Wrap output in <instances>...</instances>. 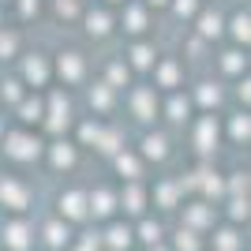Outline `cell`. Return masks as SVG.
<instances>
[{"label":"cell","mask_w":251,"mask_h":251,"mask_svg":"<svg viewBox=\"0 0 251 251\" xmlns=\"http://www.w3.org/2000/svg\"><path fill=\"white\" fill-rule=\"evenodd\" d=\"M202 34H206V38L221 34V15H202Z\"/></svg>","instance_id":"3"},{"label":"cell","mask_w":251,"mask_h":251,"mask_svg":"<svg viewBox=\"0 0 251 251\" xmlns=\"http://www.w3.org/2000/svg\"><path fill=\"white\" fill-rule=\"evenodd\" d=\"M34 75H38V83H45L49 79V68H45L42 60H26V79L34 83Z\"/></svg>","instance_id":"2"},{"label":"cell","mask_w":251,"mask_h":251,"mask_svg":"<svg viewBox=\"0 0 251 251\" xmlns=\"http://www.w3.org/2000/svg\"><path fill=\"white\" fill-rule=\"evenodd\" d=\"M232 34H236L240 42H248V15H236V19H232Z\"/></svg>","instance_id":"4"},{"label":"cell","mask_w":251,"mask_h":251,"mask_svg":"<svg viewBox=\"0 0 251 251\" xmlns=\"http://www.w3.org/2000/svg\"><path fill=\"white\" fill-rule=\"evenodd\" d=\"M135 64H150V45H135Z\"/></svg>","instance_id":"5"},{"label":"cell","mask_w":251,"mask_h":251,"mask_svg":"<svg viewBox=\"0 0 251 251\" xmlns=\"http://www.w3.org/2000/svg\"><path fill=\"white\" fill-rule=\"evenodd\" d=\"M240 52H229V56H225V68H232V72H236V68H240Z\"/></svg>","instance_id":"6"},{"label":"cell","mask_w":251,"mask_h":251,"mask_svg":"<svg viewBox=\"0 0 251 251\" xmlns=\"http://www.w3.org/2000/svg\"><path fill=\"white\" fill-rule=\"evenodd\" d=\"M191 8H195V0H176V11H180V15H191Z\"/></svg>","instance_id":"7"},{"label":"cell","mask_w":251,"mask_h":251,"mask_svg":"<svg viewBox=\"0 0 251 251\" xmlns=\"http://www.w3.org/2000/svg\"><path fill=\"white\" fill-rule=\"evenodd\" d=\"M0 49H4V52H11V49H15V38H11V34H8V38L0 34Z\"/></svg>","instance_id":"8"},{"label":"cell","mask_w":251,"mask_h":251,"mask_svg":"<svg viewBox=\"0 0 251 251\" xmlns=\"http://www.w3.org/2000/svg\"><path fill=\"white\" fill-rule=\"evenodd\" d=\"M68 72V79H79L83 75V60H79V52H60V75Z\"/></svg>","instance_id":"1"}]
</instances>
